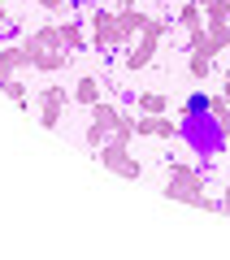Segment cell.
I'll use <instances>...</instances> for the list:
<instances>
[{
    "instance_id": "5",
    "label": "cell",
    "mask_w": 230,
    "mask_h": 260,
    "mask_svg": "<svg viewBox=\"0 0 230 260\" xmlns=\"http://www.w3.org/2000/svg\"><path fill=\"white\" fill-rule=\"evenodd\" d=\"M96 160H100L104 169H113L118 178H126V182H135V178H143V165H139V156H130V143H104V148H96Z\"/></svg>"
},
{
    "instance_id": "19",
    "label": "cell",
    "mask_w": 230,
    "mask_h": 260,
    "mask_svg": "<svg viewBox=\"0 0 230 260\" xmlns=\"http://www.w3.org/2000/svg\"><path fill=\"white\" fill-rule=\"evenodd\" d=\"M109 139H113V143H130V139H135V113H122Z\"/></svg>"
},
{
    "instance_id": "12",
    "label": "cell",
    "mask_w": 230,
    "mask_h": 260,
    "mask_svg": "<svg viewBox=\"0 0 230 260\" xmlns=\"http://www.w3.org/2000/svg\"><path fill=\"white\" fill-rule=\"evenodd\" d=\"M178 26H183L187 30V35H191V30H200L204 26V5H200V0H183V5H178Z\"/></svg>"
},
{
    "instance_id": "13",
    "label": "cell",
    "mask_w": 230,
    "mask_h": 260,
    "mask_svg": "<svg viewBox=\"0 0 230 260\" xmlns=\"http://www.w3.org/2000/svg\"><path fill=\"white\" fill-rule=\"evenodd\" d=\"M74 104H83V109H92L96 100H100V78H92V74H83L78 83H74Z\"/></svg>"
},
{
    "instance_id": "10",
    "label": "cell",
    "mask_w": 230,
    "mask_h": 260,
    "mask_svg": "<svg viewBox=\"0 0 230 260\" xmlns=\"http://www.w3.org/2000/svg\"><path fill=\"white\" fill-rule=\"evenodd\" d=\"M26 65H31V56H26V48H22V44L0 48V83H9L18 70H26Z\"/></svg>"
},
{
    "instance_id": "21",
    "label": "cell",
    "mask_w": 230,
    "mask_h": 260,
    "mask_svg": "<svg viewBox=\"0 0 230 260\" xmlns=\"http://www.w3.org/2000/svg\"><path fill=\"white\" fill-rule=\"evenodd\" d=\"M39 9H48V13H61V9H74V0H39Z\"/></svg>"
},
{
    "instance_id": "20",
    "label": "cell",
    "mask_w": 230,
    "mask_h": 260,
    "mask_svg": "<svg viewBox=\"0 0 230 260\" xmlns=\"http://www.w3.org/2000/svg\"><path fill=\"white\" fill-rule=\"evenodd\" d=\"M0 91L9 95V100H18V104H26V100H31V91H26V83H22V78H18V74H13V78H9V83H0Z\"/></svg>"
},
{
    "instance_id": "25",
    "label": "cell",
    "mask_w": 230,
    "mask_h": 260,
    "mask_svg": "<svg viewBox=\"0 0 230 260\" xmlns=\"http://www.w3.org/2000/svg\"><path fill=\"white\" fill-rule=\"evenodd\" d=\"M226 156H230V135H226Z\"/></svg>"
},
{
    "instance_id": "6",
    "label": "cell",
    "mask_w": 230,
    "mask_h": 260,
    "mask_svg": "<svg viewBox=\"0 0 230 260\" xmlns=\"http://www.w3.org/2000/svg\"><path fill=\"white\" fill-rule=\"evenodd\" d=\"M39 126L44 130H56L61 126V113H65V104L74 100L70 95V87H39Z\"/></svg>"
},
{
    "instance_id": "11",
    "label": "cell",
    "mask_w": 230,
    "mask_h": 260,
    "mask_svg": "<svg viewBox=\"0 0 230 260\" xmlns=\"http://www.w3.org/2000/svg\"><path fill=\"white\" fill-rule=\"evenodd\" d=\"M61 48L65 52H87V48H92L87 22H61Z\"/></svg>"
},
{
    "instance_id": "17",
    "label": "cell",
    "mask_w": 230,
    "mask_h": 260,
    "mask_svg": "<svg viewBox=\"0 0 230 260\" xmlns=\"http://www.w3.org/2000/svg\"><path fill=\"white\" fill-rule=\"evenodd\" d=\"M139 113H165L169 109V100H165V95H161V91H139Z\"/></svg>"
},
{
    "instance_id": "23",
    "label": "cell",
    "mask_w": 230,
    "mask_h": 260,
    "mask_svg": "<svg viewBox=\"0 0 230 260\" xmlns=\"http://www.w3.org/2000/svg\"><path fill=\"white\" fill-rule=\"evenodd\" d=\"M221 95H226V100H230V70H226V74H221Z\"/></svg>"
},
{
    "instance_id": "7",
    "label": "cell",
    "mask_w": 230,
    "mask_h": 260,
    "mask_svg": "<svg viewBox=\"0 0 230 260\" xmlns=\"http://www.w3.org/2000/svg\"><path fill=\"white\" fill-rule=\"evenodd\" d=\"M135 135L139 139H178V121L169 117V113H139L135 117Z\"/></svg>"
},
{
    "instance_id": "3",
    "label": "cell",
    "mask_w": 230,
    "mask_h": 260,
    "mask_svg": "<svg viewBox=\"0 0 230 260\" xmlns=\"http://www.w3.org/2000/svg\"><path fill=\"white\" fill-rule=\"evenodd\" d=\"M161 39H165V22H161V18H148V22H143V30L135 35V44L126 48L122 65H126L130 74L148 70V65H152V56H157V48H161Z\"/></svg>"
},
{
    "instance_id": "22",
    "label": "cell",
    "mask_w": 230,
    "mask_h": 260,
    "mask_svg": "<svg viewBox=\"0 0 230 260\" xmlns=\"http://www.w3.org/2000/svg\"><path fill=\"white\" fill-rule=\"evenodd\" d=\"M217 213H226V217H230V182H226V191H221V208H217Z\"/></svg>"
},
{
    "instance_id": "8",
    "label": "cell",
    "mask_w": 230,
    "mask_h": 260,
    "mask_svg": "<svg viewBox=\"0 0 230 260\" xmlns=\"http://www.w3.org/2000/svg\"><path fill=\"white\" fill-rule=\"evenodd\" d=\"M22 48H26V56H31V65H35L39 74H56V70H61L65 61H70V52H65V48H39L35 39H22Z\"/></svg>"
},
{
    "instance_id": "18",
    "label": "cell",
    "mask_w": 230,
    "mask_h": 260,
    "mask_svg": "<svg viewBox=\"0 0 230 260\" xmlns=\"http://www.w3.org/2000/svg\"><path fill=\"white\" fill-rule=\"evenodd\" d=\"M109 135H113V130L109 126H100V121H87V130H83V139H87V148H104V143H109Z\"/></svg>"
},
{
    "instance_id": "26",
    "label": "cell",
    "mask_w": 230,
    "mask_h": 260,
    "mask_svg": "<svg viewBox=\"0 0 230 260\" xmlns=\"http://www.w3.org/2000/svg\"><path fill=\"white\" fill-rule=\"evenodd\" d=\"M200 5H213V0H200Z\"/></svg>"
},
{
    "instance_id": "4",
    "label": "cell",
    "mask_w": 230,
    "mask_h": 260,
    "mask_svg": "<svg viewBox=\"0 0 230 260\" xmlns=\"http://www.w3.org/2000/svg\"><path fill=\"white\" fill-rule=\"evenodd\" d=\"M87 35H92V48L104 52V48H122V35H118V9L100 5V9L87 13Z\"/></svg>"
},
{
    "instance_id": "24",
    "label": "cell",
    "mask_w": 230,
    "mask_h": 260,
    "mask_svg": "<svg viewBox=\"0 0 230 260\" xmlns=\"http://www.w3.org/2000/svg\"><path fill=\"white\" fill-rule=\"evenodd\" d=\"M0 26H9V5L0 0Z\"/></svg>"
},
{
    "instance_id": "14",
    "label": "cell",
    "mask_w": 230,
    "mask_h": 260,
    "mask_svg": "<svg viewBox=\"0 0 230 260\" xmlns=\"http://www.w3.org/2000/svg\"><path fill=\"white\" fill-rule=\"evenodd\" d=\"M31 39H35L39 48H61V22H44V26H35Z\"/></svg>"
},
{
    "instance_id": "1",
    "label": "cell",
    "mask_w": 230,
    "mask_h": 260,
    "mask_svg": "<svg viewBox=\"0 0 230 260\" xmlns=\"http://www.w3.org/2000/svg\"><path fill=\"white\" fill-rule=\"evenodd\" d=\"M178 139L200 156L204 169H209L213 156L226 152V130H221V121L213 117V109H209V91H191L183 100V113H178Z\"/></svg>"
},
{
    "instance_id": "15",
    "label": "cell",
    "mask_w": 230,
    "mask_h": 260,
    "mask_svg": "<svg viewBox=\"0 0 230 260\" xmlns=\"http://www.w3.org/2000/svg\"><path fill=\"white\" fill-rule=\"evenodd\" d=\"M187 74H191L195 83H204V78L213 74V56L209 52H191V56H187Z\"/></svg>"
},
{
    "instance_id": "2",
    "label": "cell",
    "mask_w": 230,
    "mask_h": 260,
    "mask_svg": "<svg viewBox=\"0 0 230 260\" xmlns=\"http://www.w3.org/2000/svg\"><path fill=\"white\" fill-rule=\"evenodd\" d=\"M165 165H169V182H165L169 200H183V204H191V208H209V213L221 208V200H209V195H204V174H209L204 165H187V160H174V156H169Z\"/></svg>"
},
{
    "instance_id": "16",
    "label": "cell",
    "mask_w": 230,
    "mask_h": 260,
    "mask_svg": "<svg viewBox=\"0 0 230 260\" xmlns=\"http://www.w3.org/2000/svg\"><path fill=\"white\" fill-rule=\"evenodd\" d=\"M87 113H92V121H100V126H109V130L118 126V117H122V109H118V104H104V100H96Z\"/></svg>"
},
{
    "instance_id": "9",
    "label": "cell",
    "mask_w": 230,
    "mask_h": 260,
    "mask_svg": "<svg viewBox=\"0 0 230 260\" xmlns=\"http://www.w3.org/2000/svg\"><path fill=\"white\" fill-rule=\"evenodd\" d=\"M113 9H118V35H122V48H130V44H135V35L143 30L148 18L139 13V0H118Z\"/></svg>"
}]
</instances>
